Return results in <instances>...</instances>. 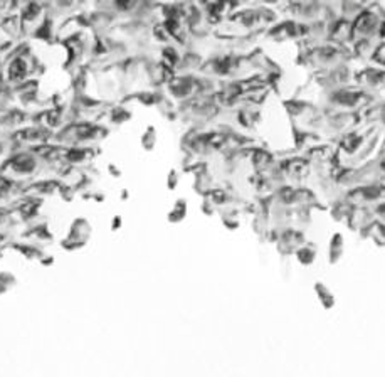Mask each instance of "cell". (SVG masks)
I'll return each instance as SVG.
<instances>
[{"label": "cell", "mask_w": 385, "mask_h": 377, "mask_svg": "<svg viewBox=\"0 0 385 377\" xmlns=\"http://www.w3.org/2000/svg\"><path fill=\"white\" fill-rule=\"evenodd\" d=\"M343 236L340 232H335L332 238H330V246H328V260L332 264H337L340 261L342 254H343Z\"/></svg>", "instance_id": "2"}, {"label": "cell", "mask_w": 385, "mask_h": 377, "mask_svg": "<svg viewBox=\"0 0 385 377\" xmlns=\"http://www.w3.org/2000/svg\"><path fill=\"white\" fill-rule=\"evenodd\" d=\"M313 290H315L316 296H318V300H320V303H322V306L325 308V310H332V308L335 306V293L332 292V290H330L323 282H315Z\"/></svg>", "instance_id": "1"}, {"label": "cell", "mask_w": 385, "mask_h": 377, "mask_svg": "<svg viewBox=\"0 0 385 377\" xmlns=\"http://www.w3.org/2000/svg\"><path fill=\"white\" fill-rule=\"evenodd\" d=\"M298 260H300L301 264H311L315 261V251L310 250V248H303V250L298 251Z\"/></svg>", "instance_id": "3"}]
</instances>
